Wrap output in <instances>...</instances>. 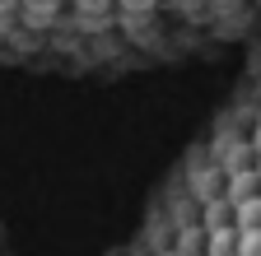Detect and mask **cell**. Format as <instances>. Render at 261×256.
<instances>
[{"label":"cell","mask_w":261,"mask_h":256,"mask_svg":"<svg viewBox=\"0 0 261 256\" xmlns=\"http://www.w3.org/2000/svg\"><path fill=\"white\" fill-rule=\"evenodd\" d=\"M233 242H238V229H215V233H210V256L233 251Z\"/></svg>","instance_id":"3957f363"},{"label":"cell","mask_w":261,"mask_h":256,"mask_svg":"<svg viewBox=\"0 0 261 256\" xmlns=\"http://www.w3.org/2000/svg\"><path fill=\"white\" fill-rule=\"evenodd\" d=\"M224 256H238V251H224Z\"/></svg>","instance_id":"8992f818"},{"label":"cell","mask_w":261,"mask_h":256,"mask_svg":"<svg viewBox=\"0 0 261 256\" xmlns=\"http://www.w3.org/2000/svg\"><path fill=\"white\" fill-rule=\"evenodd\" d=\"M233 251H238V256H261V223H256V229H238Z\"/></svg>","instance_id":"6da1fadb"},{"label":"cell","mask_w":261,"mask_h":256,"mask_svg":"<svg viewBox=\"0 0 261 256\" xmlns=\"http://www.w3.org/2000/svg\"><path fill=\"white\" fill-rule=\"evenodd\" d=\"M256 149H261V131H256Z\"/></svg>","instance_id":"5b68a950"},{"label":"cell","mask_w":261,"mask_h":256,"mask_svg":"<svg viewBox=\"0 0 261 256\" xmlns=\"http://www.w3.org/2000/svg\"><path fill=\"white\" fill-rule=\"evenodd\" d=\"M256 177H261V158H256Z\"/></svg>","instance_id":"277c9868"},{"label":"cell","mask_w":261,"mask_h":256,"mask_svg":"<svg viewBox=\"0 0 261 256\" xmlns=\"http://www.w3.org/2000/svg\"><path fill=\"white\" fill-rule=\"evenodd\" d=\"M256 223H261V196L238 201V229H256Z\"/></svg>","instance_id":"7a4b0ae2"}]
</instances>
